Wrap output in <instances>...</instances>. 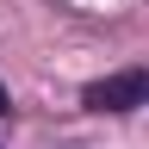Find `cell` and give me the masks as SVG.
I'll return each instance as SVG.
<instances>
[{"label": "cell", "instance_id": "6da1fadb", "mask_svg": "<svg viewBox=\"0 0 149 149\" xmlns=\"http://www.w3.org/2000/svg\"><path fill=\"white\" fill-rule=\"evenodd\" d=\"M81 106L87 112H137V106H149V68H118L106 81H87Z\"/></svg>", "mask_w": 149, "mask_h": 149}, {"label": "cell", "instance_id": "7a4b0ae2", "mask_svg": "<svg viewBox=\"0 0 149 149\" xmlns=\"http://www.w3.org/2000/svg\"><path fill=\"white\" fill-rule=\"evenodd\" d=\"M6 106H13V100H6V87H0V112H6Z\"/></svg>", "mask_w": 149, "mask_h": 149}]
</instances>
